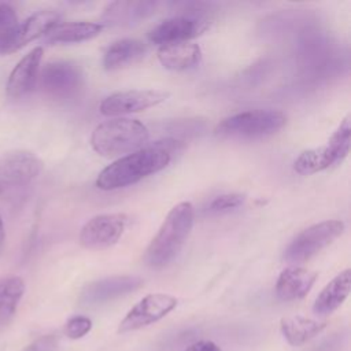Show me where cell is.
Returning a JSON list of instances; mask_svg holds the SVG:
<instances>
[{"label": "cell", "instance_id": "obj_15", "mask_svg": "<svg viewBox=\"0 0 351 351\" xmlns=\"http://www.w3.org/2000/svg\"><path fill=\"white\" fill-rule=\"evenodd\" d=\"M317 280V273L300 266L284 269L276 282V293L284 302L304 298Z\"/></svg>", "mask_w": 351, "mask_h": 351}, {"label": "cell", "instance_id": "obj_7", "mask_svg": "<svg viewBox=\"0 0 351 351\" xmlns=\"http://www.w3.org/2000/svg\"><path fill=\"white\" fill-rule=\"evenodd\" d=\"M38 84L41 90L52 99H71L82 88L84 74L74 62L55 60L44 66L38 74Z\"/></svg>", "mask_w": 351, "mask_h": 351}, {"label": "cell", "instance_id": "obj_5", "mask_svg": "<svg viewBox=\"0 0 351 351\" xmlns=\"http://www.w3.org/2000/svg\"><path fill=\"white\" fill-rule=\"evenodd\" d=\"M351 125L346 117L325 145L303 151L295 160L293 169L302 176L315 174L333 165L341 163L350 152Z\"/></svg>", "mask_w": 351, "mask_h": 351}, {"label": "cell", "instance_id": "obj_6", "mask_svg": "<svg viewBox=\"0 0 351 351\" xmlns=\"http://www.w3.org/2000/svg\"><path fill=\"white\" fill-rule=\"evenodd\" d=\"M344 230V222L328 219L314 223L302 230L284 251V259L291 263H300L311 259L329 244H332Z\"/></svg>", "mask_w": 351, "mask_h": 351}, {"label": "cell", "instance_id": "obj_24", "mask_svg": "<svg viewBox=\"0 0 351 351\" xmlns=\"http://www.w3.org/2000/svg\"><path fill=\"white\" fill-rule=\"evenodd\" d=\"M18 15L15 10L1 3L0 4V55H8L18 51Z\"/></svg>", "mask_w": 351, "mask_h": 351}, {"label": "cell", "instance_id": "obj_22", "mask_svg": "<svg viewBox=\"0 0 351 351\" xmlns=\"http://www.w3.org/2000/svg\"><path fill=\"white\" fill-rule=\"evenodd\" d=\"M326 328V322H319L311 318L292 315L281 319V332L291 346H302L315 337Z\"/></svg>", "mask_w": 351, "mask_h": 351}, {"label": "cell", "instance_id": "obj_14", "mask_svg": "<svg viewBox=\"0 0 351 351\" xmlns=\"http://www.w3.org/2000/svg\"><path fill=\"white\" fill-rule=\"evenodd\" d=\"M43 55H44L43 48L36 47L16 63V66L10 73L7 86H5L7 95L10 97L19 99L26 96L34 89L38 81Z\"/></svg>", "mask_w": 351, "mask_h": 351}, {"label": "cell", "instance_id": "obj_4", "mask_svg": "<svg viewBox=\"0 0 351 351\" xmlns=\"http://www.w3.org/2000/svg\"><path fill=\"white\" fill-rule=\"evenodd\" d=\"M287 123L280 110L255 108L222 119L214 129L215 136L232 140H261L276 134Z\"/></svg>", "mask_w": 351, "mask_h": 351}, {"label": "cell", "instance_id": "obj_10", "mask_svg": "<svg viewBox=\"0 0 351 351\" xmlns=\"http://www.w3.org/2000/svg\"><path fill=\"white\" fill-rule=\"evenodd\" d=\"M169 97L163 90H125L115 92L101 100L99 110L103 115L117 117L144 111L155 107Z\"/></svg>", "mask_w": 351, "mask_h": 351}, {"label": "cell", "instance_id": "obj_16", "mask_svg": "<svg viewBox=\"0 0 351 351\" xmlns=\"http://www.w3.org/2000/svg\"><path fill=\"white\" fill-rule=\"evenodd\" d=\"M156 7V1H114L107 5L101 19L111 26H132L152 15Z\"/></svg>", "mask_w": 351, "mask_h": 351}, {"label": "cell", "instance_id": "obj_11", "mask_svg": "<svg viewBox=\"0 0 351 351\" xmlns=\"http://www.w3.org/2000/svg\"><path fill=\"white\" fill-rule=\"evenodd\" d=\"M43 171V162L30 152H12L0 158V193L10 186L33 181Z\"/></svg>", "mask_w": 351, "mask_h": 351}, {"label": "cell", "instance_id": "obj_25", "mask_svg": "<svg viewBox=\"0 0 351 351\" xmlns=\"http://www.w3.org/2000/svg\"><path fill=\"white\" fill-rule=\"evenodd\" d=\"M245 200V196L241 193H225L217 196L208 206V211L211 213H223L233 208L240 207Z\"/></svg>", "mask_w": 351, "mask_h": 351}, {"label": "cell", "instance_id": "obj_3", "mask_svg": "<svg viewBox=\"0 0 351 351\" xmlns=\"http://www.w3.org/2000/svg\"><path fill=\"white\" fill-rule=\"evenodd\" d=\"M149 132L137 119L114 118L99 123L90 136V145L104 158L132 154L145 145Z\"/></svg>", "mask_w": 351, "mask_h": 351}, {"label": "cell", "instance_id": "obj_27", "mask_svg": "<svg viewBox=\"0 0 351 351\" xmlns=\"http://www.w3.org/2000/svg\"><path fill=\"white\" fill-rule=\"evenodd\" d=\"M59 348V340L53 335H47L36 341H33L30 346L26 347L25 351H58Z\"/></svg>", "mask_w": 351, "mask_h": 351}, {"label": "cell", "instance_id": "obj_26", "mask_svg": "<svg viewBox=\"0 0 351 351\" xmlns=\"http://www.w3.org/2000/svg\"><path fill=\"white\" fill-rule=\"evenodd\" d=\"M92 329V321L85 315L71 317L64 326V333L70 339H80Z\"/></svg>", "mask_w": 351, "mask_h": 351}, {"label": "cell", "instance_id": "obj_13", "mask_svg": "<svg viewBox=\"0 0 351 351\" xmlns=\"http://www.w3.org/2000/svg\"><path fill=\"white\" fill-rule=\"evenodd\" d=\"M206 29L207 23L203 19L186 15H174L156 25L148 33V40L160 47L186 43L188 40L202 34Z\"/></svg>", "mask_w": 351, "mask_h": 351}, {"label": "cell", "instance_id": "obj_18", "mask_svg": "<svg viewBox=\"0 0 351 351\" xmlns=\"http://www.w3.org/2000/svg\"><path fill=\"white\" fill-rule=\"evenodd\" d=\"M147 53V45L136 38H122L112 43L104 52L106 70H119L140 62Z\"/></svg>", "mask_w": 351, "mask_h": 351}, {"label": "cell", "instance_id": "obj_20", "mask_svg": "<svg viewBox=\"0 0 351 351\" xmlns=\"http://www.w3.org/2000/svg\"><path fill=\"white\" fill-rule=\"evenodd\" d=\"M103 25L97 22H67L59 23L47 34V41L51 44H73L88 41L97 37L101 30Z\"/></svg>", "mask_w": 351, "mask_h": 351}, {"label": "cell", "instance_id": "obj_17", "mask_svg": "<svg viewBox=\"0 0 351 351\" xmlns=\"http://www.w3.org/2000/svg\"><path fill=\"white\" fill-rule=\"evenodd\" d=\"M160 64L171 71H185L196 67L202 60V49L193 43L163 45L158 51Z\"/></svg>", "mask_w": 351, "mask_h": 351}, {"label": "cell", "instance_id": "obj_8", "mask_svg": "<svg viewBox=\"0 0 351 351\" xmlns=\"http://www.w3.org/2000/svg\"><path fill=\"white\" fill-rule=\"evenodd\" d=\"M126 223L128 217L121 213L95 215L82 226L80 244L88 250L108 248L121 239Z\"/></svg>", "mask_w": 351, "mask_h": 351}, {"label": "cell", "instance_id": "obj_28", "mask_svg": "<svg viewBox=\"0 0 351 351\" xmlns=\"http://www.w3.org/2000/svg\"><path fill=\"white\" fill-rule=\"evenodd\" d=\"M185 351H221V348L213 341L202 340V341L191 344Z\"/></svg>", "mask_w": 351, "mask_h": 351}, {"label": "cell", "instance_id": "obj_1", "mask_svg": "<svg viewBox=\"0 0 351 351\" xmlns=\"http://www.w3.org/2000/svg\"><path fill=\"white\" fill-rule=\"evenodd\" d=\"M180 147V141L166 138L128 154L99 173L96 186L103 191H114L136 184L167 167L171 162V154L177 152Z\"/></svg>", "mask_w": 351, "mask_h": 351}, {"label": "cell", "instance_id": "obj_19", "mask_svg": "<svg viewBox=\"0 0 351 351\" xmlns=\"http://www.w3.org/2000/svg\"><path fill=\"white\" fill-rule=\"evenodd\" d=\"M351 288V270L346 269L339 273L317 296L313 311L317 315H328L333 313L348 296Z\"/></svg>", "mask_w": 351, "mask_h": 351}, {"label": "cell", "instance_id": "obj_9", "mask_svg": "<svg viewBox=\"0 0 351 351\" xmlns=\"http://www.w3.org/2000/svg\"><path fill=\"white\" fill-rule=\"evenodd\" d=\"M177 306V299L167 293H149L134 304L121 321L118 332L126 333L148 326L166 317Z\"/></svg>", "mask_w": 351, "mask_h": 351}, {"label": "cell", "instance_id": "obj_2", "mask_svg": "<svg viewBox=\"0 0 351 351\" xmlns=\"http://www.w3.org/2000/svg\"><path fill=\"white\" fill-rule=\"evenodd\" d=\"M195 221V208L189 202L176 204L162 222L158 233L148 244L144 261L152 269L169 265L181 251Z\"/></svg>", "mask_w": 351, "mask_h": 351}, {"label": "cell", "instance_id": "obj_29", "mask_svg": "<svg viewBox=\"0 0 351 351\" xmlns=\"http://www.w3.org/2000/svg\"><path fill=\"white\" fill-rule=\"evenodd\" d=\"M3 244H4V226H3V221H1V217H0V252H1Z\"/></svg>", "mask_w": 351, "mask_h": 351}, {"label": "cell", "instance_id": "obj_23", "mask_svg": "<svg viewBox=\"0 0 351 351\" xmlns=\"http://www.w3.org/2000/svg\"><path fill=\"white\" fill-rule=\"evenodd\" d=\"M23 292L25 282L21 277H0V330L11 322Z\"/></svg>", "mask_w": 351, "mask_h": 351}, {"label": "cell", "instance_id": "obj_21", "mask_svg": "<svg viewBox=\"0 0 351 351\" xmlns=\"http://www.w3.org/2000/svg\"><path fill=\"white\" fill-rule=\"evenodd\" d=\"M60 22V14L55 10H43L29 16L22 25H19L16 45L18 49L23 45L37 40L41 36L48 34Z\"/></svg>", "mask_w": 351, "mask_h": 351}, {"label": "cell", "instance_id": "obj_12", "mask_svg": "<svg viewBox=\"0 0 351 351\" xmlns=\"http://www.w3.org/2000/svg\"><path fill=\"white\" fill-rule=\"evenodd\" d=\"M137 276H112L89 282L81 292L80 302L84 306H97L119 296L134 292L143 285Z\"/></svg>", "mask_w": 351, "mask_h": 351}]
</instances>
